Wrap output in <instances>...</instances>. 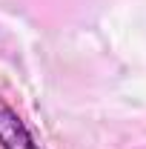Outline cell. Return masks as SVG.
<instances>
[{"mask_svg": "<svg viewBox=\"0 0 146 149\" xmlns=\"http://www.w3.org/2000/svg\"><path fill=\"white\" fill-rule=\"evenodd\" d=\"M0 149H40L17 112L0 100Z\"/></svg>", "mask_w": 146, "mask_h": 149, "instance_id": "cell-1", "label": "cell"}]
</instances>
